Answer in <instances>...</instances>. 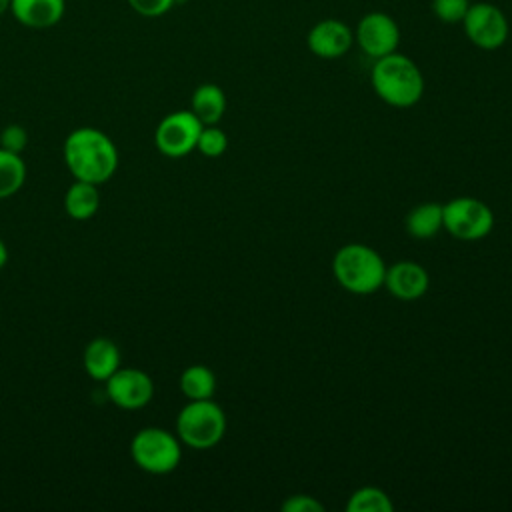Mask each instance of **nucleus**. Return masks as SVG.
Wrapping results in <instances>:
<instances>
[{
	"mask_svg": "<svg viewBox=\"0 0 512 512\" xmlns=\"http://www.w3.org/2000/svg\"><path fill=\"white\" fill-rule=\"evenodd\" d=\"M64 162L74 180L100 186L114 176L118 168V150L102 130L82 126L66 136Z\"/></svg>",
	"mask_w": 512,
	"mask_h": 512,
	"instance_id": "nucleus-1",
	"label": "nucleus"
},
{
	"mask_svg": "<svg viewBox=\"0 0 512 512\" xmlns=\"http://www.w3.org/2000/svg\"><path fill=\"white\" fill-rule=\"evenodd\" d=\"M370 82L380 100L394 108H410L424 94V76L416 62L400 52L376 58Z\"/></svg>",
	"mask_w": 512,
	"mask_h": 512,
	"instance_id": "nucleus-2",
	"label": "nucleus"
},
{
	"mask_svg": "<svg viewBox=\"0 0 512 512\" xmlns=\"http://www.w3.org/2000/svg\"><path fill=\"white\" fill-rule=\"evenodd\" d=\"M334 278L338 284L352 294L368 296L384 286L386 264L382 256L366 244H346L342 246L332 260Z\"/></svg>",
	"mask_w": 512,
	"mask_h": 512,
	"instance_id": "nucleus-3",
	"label": "nucleus"
},
{
	"mask_svg": "<svg viewBox=\"0 0 512 512\" xmlns=\"http://www.w3.org/2000/svg\"><path fill=\"white\" fill-rule=\"evenodd\" d=\"M226 432V416L222 408L206 400H190L176 416V436L194 450L216 446Z\"/></svg>",
	"mask_w": 512,
	"mask_h": 512,
	"instance_id": "nucleus-4",
	"label": "nucleus"
},
{
	"mask_svg": "<svg viewBox=\"0 0 512 512\" xmlns=\"http://www.w3.org/2000/svg\"><path fill=\"white\" fill-rule=\"evenodd\" d=\"M130 456L144 472L168 474L180 464L182 448L178 436L172 432L158 426H148L134 434L130 442Z\"/></svg>",
	"mask_w": 512,
	"mask_h": 512,
	"instance_id": "nucleus-5",
	"label": "nucleus"
},
{
	"mask_svg": "<svg viewBox=\"0 0 512 512\" xmlns=\"http://www.w3.org/2000/svg\"><path fill=\"white\" fill-rule=\"evenodd\" d=\"M442 226L454 238L474 242L490 234L494 226V214L482 200L460 196L442 204Z\"/></svg>",
	"mask_w": 512,
	"mask_h": 512,
	"instance_id": "nucleus-6",
	"label": "nucleus"
},
{
	"mask_svg": "<svg viewBox=\"0 0 512 512\" xmlns=\"http://www.w3.org/2000/svg\"><path fill=\"white\" fill-rule=\"evenodd\" d=\"M462 26H464L466 38L482 50H496L504 46L510 32L506 14L496 4H490V2L470 4L462 20Z\"/></svg>",
	"mask_w": 512,
	"mask_h": 512,
	"instance_id": "nucleus-7",
	"label": "nucleus"
},
{
	"mask_svg": "<svg viewBox=\"0 0 512 512\" xmlns=\"http://www.w3.org/2000/svg\"><path fill=\"white\" fill-rule=\"evenodd\" d=\"M202 122L190 110H178L160 120L154 132L156 148L168 158H180L196 150Z\"/></svg>",
	"mask_w": 512,
	"mask_h": 512,
	"instance_id": "nucleus-8",
	"label": "nucleus"
},
{
	"mask_svg": "<svg viewBox=\"0 0 512 512\" xmlns=\"http://www.w3.org/2000/svg\"><path fill=\"white\" fill-rule=\"evenodd\" d=\"M354 42L370 58H382L396 52L400 44V28L386 12H368L354 30Z\"/></svg>",
	"mask_w": 512,
	"mask_h": 512,
	"instance_id": "nucleus-9",
	"label": "nucleus"
},
{
	"mask_svg": "<svg viewBox=\"0 0 512 512\" xmlns=\"http://www.w3.org/2000/svg\"><path fill=\"white\" fill-rule=\"evenodd\" d=\"M106 394L118 408H144L154 396L152 378L140 368H118L106 382Z\"/></svg>",
	"mask_w": 512,
	"mask_h": 512,
	"instance_id": "nucleus-10",
	"label": "nucleus"
},
{
	"mask_svg": "<svg viewBox=\"0 0 512 512\" xmlns=\"http://www.w3.org/2000/svg\"><path fill=\"white\" fill-rule=\"evenodd\" d=\"M306 44L314 56L334 60L350 50V46L354 44V32L342 20L324 18L308 30Z\"/></svg>",
	"mask_w": 512,
	"mask_h": 512,
	"instance_id": "nucleus-11",
	"label": "nucleus"
},
{
	"mask_svg": "<svg viewBox=\"0 0 512 512\" xmlns=\"http://www.w3.org/2000/svg\"><path fill=\"white\" fill-rule=\"evenodd\" d=\"M384 286L398 300H416L426 294L430 278L424 266L410 260H402L386 268Z\"/></svg>",
	"mask_w": 512,
	"mask_h": 512,
	"instance_id": "nucleus-12",
	"label": "nucleus"
},
{
	"mask_svg": "<svg viewBox=\"0 0 512 512\" xmlns=\"http://www.w3.org/2000/svg\"><path fill=\"white\" fill-rule=\"evenodd\" d=\"M66 10L64 0H12V16L26 28L44 30L56 26Z\"/></svg>",
	"mask_w": 512,
	"mask_h": 512,
	"instance_id": "nucleus-13",
	"label": "nucleus"
},
{
	"mask_svg": "<svg viewBox=\"0 0 512 512\" xmlns=\"http://www.w3.org/2000/svg\"><path fill=\"white\" fill-rule=\"evenodd\" d=\"M82 364L92 380L106 382L120 368V350L108 338H94L84 348Z\"/></svg>",
	"mask_w": 512,
	"mask_h": 512,
	"instance_id": "nucleus-14",
	"label": "nucleus"
},
{
	"mask_svg": "<svg viewBox=\"0 0 512 512\" xmlns=\"http://www.w3.org/2000/svg\"><path fill=\"white\" fill-rule=\"evenodd\" d=\"M190 112L204 124H218L226 112V96L224 90L216 84H200L190 100Z\"/></svg>",
	"mask_w": 512,
	"mask_h": 512,
	"instance_id": "nucleus-15",
	"label": "nucleus"
},
{
	"mask_svg": "<svg viewBox=\"0 0 512 512\" xmlns=\"http://www.w3.org/2000/svg\"><path fill=\"white\" fill-rule=\"evenodd\" d=\"M100 206L98 186L84 180H74L64 196V208L74 220H88L96 214Z\"/></svg>",
	"mask_w": 512,
	"mask_h": 512,
	"instance_id": "nucleus-16",
	"label": "nucleus"
},
{
	"mask_svg": "<svg viewBox=\"0 0 512 512\" xmlns=\"http://www.w3.org/2000/svg\"><path fill=\"white\" fill-rule=\"evenodd\" d=\"M442 226V204L424 202L410 210L406 216V232L418 240H428L440 232Z\"/></svg>",
	"mask_w": 512,
	"mask_h": 512,
	"instance_id": "nucleus-17",
	"label": "nucleus"
},
{
	"mask_svg": "<svg viewBox=\"0 0 512 512\" xmlns=\"http://www.w3.org/2000/svg\"><path fill=\"white\" fill-rule=\"evenodd\" d=\"M180 390L188 400H206L216 392V376L204 364H192L180 374Z\"/></svg>",
	"mask_w": 512,
	"mask_h": 512,
	"instance_id": "nucleus-18",
	"label": "nucleus"
},
{
	"mask_svg": "<svg viewBox=\"0 0 512 512\" xmlns=\"http://www.w3.org/2000/svg\"><path fill=\"white\" fill-rule=\"evenodd\" d=\"M26 180V164L20 154L0 148V200L14 196Z\"/></svg>",
	"mask_w": 512,
	"mask_h": 512,
	"instance_id": "nucleus-19",
	"label": "nucleus"
},
{
	"mask_svg": "<svg viewBox=\"0 0 512 512\" xmlns=\"http://www.w3.org/2000/svg\"><path fill=\"white\" fill-rule=\"evenodd\" d=\"M346 508L348 512H392L394 504L382 488L362 486L350 496Z\"/></svg>",
	"mask_w": 512,
	"mask_h": 512,
	"instance_id": "nucleus-20",
	"label": "nucleus"
},
{
	"mask_svg": "<svg viewBox=\"0 0 512 512\" xmlns=\"http://www.w3.org/2000/svg\"><path fill=\"white\" fill-rule=\"evenodd\" d=\"M228 148V136L224 134V130L216 128V124L212 126H202L198 142H196V150L208 158H218L226 152Z\"/></svg>",
	"mask_w": 512,
	"mask_h": 512,
	"instance_id": "nucleus-21",
	"label": "nucleus"
},
{
	"mask_svg": "<svg viewBox=\"0 0 512 512\" xmlns=\"http://www.w3.org/2000/svg\"><path fill=\"white\" fill-rule=\"evenodd\" d=\"M468 8L470 0H432L434 16L446 24H462Z\"/></svg>",
	"mask_w": 512,
	"mask_h": 512,
	"instance_id": "nucleus-22",
	"label": "nucleus"
},
{
	"mask_svg": "<svg viewBox=\"0 0 512 512\" xmlns=\"http://www.w3.org/2000/svg\"><path fill=\"white\" fill-rule=\"evenodd\" d=\"M28 144V132L20 124H8L0 132V148L20 154Z\"/></svg>",
	"mask_w": 512,
	"mask_h": 512,
	"instance_id": "nucleus-23",
	"label": "nucleus"
},
{
	"mask_svg": "<svg viewBox=\"0 0 512 512\" xmlns=\"http://www.w3.org/2000/svg\"><path fill=\"white\" fill-rule=\"evenodd\" d=\"M128 4L136 14L156 18L166 14L174 6V0H128Z\"/></svg>",
	"mask_w": 512,
	"mask_h": 512,
	"instance_id": "nucleus-24",
	"label": "nucleus"
},
{
	"mask_svg": "<svg viewBox=\"0 0 512 512\" xmlns=\"http://www.w3.org/2000/svg\"><path fill=\"white\" fill-rule=\"evenodd\" d=\"M284 512H322L324 506L310 494H292L282 502Z\"/></svg>",
	"mask_w": 512,
	"mask_h": 512,
	"instance_id": "nucleus-25",
	"label": "nucleus"
},
{
	"mask_svg": "<svg viewBox=\"0 0 512 512\" xmlns=\"http://www.w3.org/2000/svg\"><path fill=\"white\" fill-rule=\"evenodd\" d=\"M6 260H8V248H6V244H4V240L0 238V270L4 268V264H6Z\"/></svg>",
	"mask_w": 512,
	"mask_h": 512,
	"instance_id": "nucleus-26",
	"label": "nucleus"
},
{
	"mask_svg": "<svg viewBox=\"0 0 512 512\" xmlns=\"http://www.w3.org/2000/svg\"><path fill=\"white\" fill-rule=\"evenodd\" d=\"M10 2H12V0H0V16L10 10Z\"/></svg>",
	"mask_w": 512,
	"mask_h": 512,
	"instance_id": "nucleus-27",
	"label": "nucleus"
}]
</instances>
